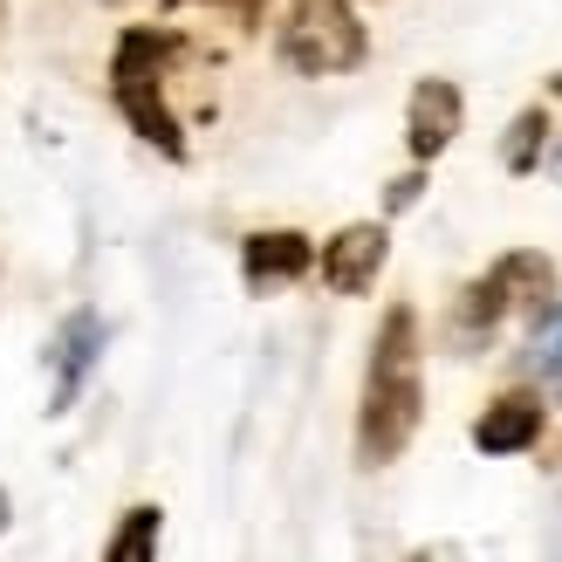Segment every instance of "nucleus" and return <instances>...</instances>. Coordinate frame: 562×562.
Masks as SVG:
<instances>
[{
    "label": "nucleus",
    "instance_id": "1",
    "mask_svg": "<svg viewBox=\"0 0 562 562\" xmlns=\"http://www.w3.org/2000/svg\"><path fill=\"white\" fill-rule=\"evenodd\" d=\"M418 412H426V378H418V316L398 302L371 344V371H363V418H357V453L363 467H384L398 460L412 432H418Z\"/></svg>",
    "mask_w": 562,
    "mask_h": 562
},
{
    "label": "nucleus",
    "instance_id": "2",
    "mask_svg": "<svg viewBox=\"0 0 562 562\" xmlns=\"http://www.w3.org/2000/svg\"><path fill=\"white\" fill-rule=\"evenodd\" d=\"M186 42L165 35V27H131L117 42V69H110V90H117V110L131 117L137 137H151L165 158H186V137L179 117L165 110V63H172Z\"/></svg>",
    "mask_w": 562,
    "mask_h": 562
},
{
    "label": "nucleus",
    "instance_id": "3",
    "mask_svg": "<svg viewBox=\"0 0 562 562\" xmlns=\"http://www.w3.org/2000/svg\"><path fill=\"white\" fill-rule=\"evenodd\" d=\"M371 55V35L350 0H295V14L281 21V63L295 76H344Z\"/></svg>",
    "mask_w": 562,
    "mask_h": 562
},
{
    "label": "nucleus",
    "instance_id": "4",
    "mask_svg": "<svg viewBox=\"0 0 562 562\" xmlns=\"http://www.w3.org/2000/svg\"><path fill=\"white\" fill-rule=\"evenodd\" d=\"M549 295H555V268H549V255H501V261L467 289L453 329H460V336H494L501 323L515 316V308H542Z\"/></svg>",
    "mask_w": 562,
    "mask_h": 562
},
{
    "label": "nucleus",
    "instance_id": "5",
    "mask_svg": "<svg viewBox=\"0 0 562 562\" xmlns=\"http://www.w3.org/2000/svg\"><path fill=\"white\" fill-rule=\"evenodd\" d=\"M453 137H460V90L446 76H426L405 103V145L412 158H439Z\"/></svg>",
    "mask_w": 562,
    "mask_h": 562
},
{
    "label": "nucleus",
    "instance_id": "6",
    "mask_svg": "<svg viewBox=\"0 0 562 562\" xmlns=\"http://www.w3.org/2000/svg\"><path fill=\"white\" fill-rule=\"evenodd\" d=\"M384 255H391L384 227H344V234L329 240V255H323V281H329L336 295H363L378 281Z\"/></svg>",
    "mask_w": 562,
    "mask_h": 562
},
{
    "label": "nucleus",
    "instance_id": "7",
    "mask_svg": "<svg viewBox=\"0 0 562 562\" xmlns=\"http://www.w3.org/2000/svg\"><path fill=\"white\" fill-rule=\"evenodd\" d=\"M542 439V398H528V391H508V398H494L481 412V426H473V446L481 453H521V446Z\"/></svg>",
    "mask_w": 562,
    "mask_h": 562
},
{
    "label": "nucleus",
    "instance_id": "8",
    "mask_svg": "<svg viewBox=\"0 0 562 562\" xmlns=\"http://www.w3.org/2000/svg\"><path fill=\"white\" fill-rule=\"evenodd\" d=\"M240 274H247V289H274V281H295V274H308V240L289 234V227H274V234H247V247H240Z\"/></svg>",
    "mask_w": 562,
    "mask_h": 562
},
{
    "label": "nucleus",
    "instance_id": "9",
    "mask_svg": "<svg viewBox=\"0 0 562 562\" xmlns=\"http://www.w3.org/2000/svg\"><path fill=\"white\" fill-rule=\"evenodd\" d=\"M97 350H103V323L97 316H76L63 329V344H55V412L76 405V391H82V378H90Z\"/></svg>",
    "mask_w": 562,
    "mask_h": 562
},
{
    "label": "nucleus",
    "instance_id": "10",
    "mask_svg": "<svg viewBox=\"0 0 562 562\" xmlns=\"http://www.w3.org/2000/svg\"><path fill=\"white\" fill-rule=\"evenodd\" d=\"M542 137H549V117H542V110H521L515 131H508V145H501V165H508V172H536V165H542Z\"/></svg>",
    "mask_w": 562,
    "mask_h": 562
},
{
    "label": "nucleus",
    "instance_id": "11",
    "mask_svg": "<svg viewBox=\"0 0 562 562\" xmlns=\"http://www.w3.org/2000/svg\"><path fill=\"white\" fill-rule=\"evenodd\" d=\"M158 549V508H131V521L110 536V562H137Z\"/></svg>",
    "mask_w": 562,
    "mask_h": 562
},
{
    "label": "nucleus",
    "instance_id": "12",
    "mask_svg": "<svg viewBox=\"0 0 562 562\" xmlns=\"http://www.w3.org/2000/svg\"><path fill=\"white\" fill-rule=\"evenodd\" d=\"M536 378L555 391V398H562V316L542 329V344H536Z\"/></svg>",
    "mask_w": 562,
    "mask_h": 562
},
{
    "label": "nucleus",
    "instance_id": "13",
    "mask_svg": "<svg viewBox=\"0 0 562 562\" xmlns=\"http://www.w3.org/2000/svg\"><path fill=\"white\" fill-rule=\"evenodd\" d=\"M418 186H426L418 172H412V179H398V186H391V206H412V200H418Z\"/></svg>",
    "mask_w": 562,
    "mask_h": 562
},
{
    "label": "nucleus",
    "instance_id": "14",
    "mask_svg": "<svg viewBox=\"0 0 562 562\" xmlns=\"http://www.w3.org/2000/svg\"><path fill=\"white\" fill-rule=\"evenodd\" d=\"M220 8H234V14H261V0H220Z\"/></svg>",
    "mask_w": 562,
    "mask_h": 562
},
{
    "label": "nucleus",
    "instance_id": "15",
    "mask_svg": "<svg viewBox=\"0 0 562 562\" xmlns=\"http://www.w3.org/2000/svg\"><path fill=\"white\" fill-rule=\"evenodd\" d=\"M0 528H8V487H0Z\"/></svg>",
    "mask_w": 562,
    "mask_h": 562
}]
</instances>
